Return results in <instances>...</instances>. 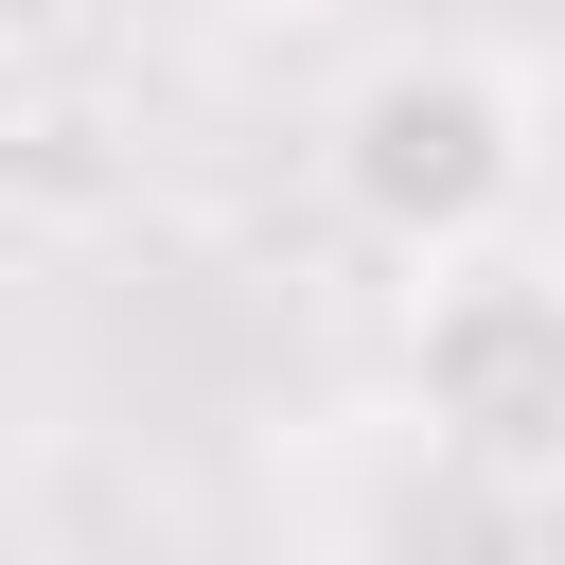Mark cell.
Returning <instances> with one entry per match:
<instances>
[{"label": "cell", "instance_id": "obj_3", "mask_svg": "<svg viewBox=\"0 0 565 565\" xmlns=\"http://www.w3.org/2000/svg\"><path fill=\"white\" fill-rule=\"evenodd\" d=\"M300 565H565V530H547V494H512V477H477V459H424L388 512L318 530Z\"/></svg>", "mask_w": 565, "mask_h": 565}, {"label": "cell", "instance_id": "obj_4", "mask_svg": "<svg viewBox=\"0 0 565 565\" xmlns=\"http://www.w3.org/2000/svg\"><path fill=\"white\" fill-rule=\"evenodd\" d=\"M18 106H35V35H18V0H0V141H18Z\"/></svg>", "mask_w": 565, "mask_h": 565}, {"label": "cell", "instance_id": "obj_1", "mask_svg": "<svg viewBox=\"0 0 565 565\" xmlns=\"http://www.w3.org/2000/svg\"><path fill=\"white\" fill-rule=\"evenodd\" d=\"M318 177H335V212H353L388 265H459V247H512V212H530L547 141H530V88H512V53L406 35V53H371V71L335 88V124H318Z\"/></svg>", "mask_w": 565, "mask_h": 565}, {"label": "cell", "instance_id": "obj_2", "mask_svg": "<svg viewBox=\"0 0 565 565\" xmlns=\"http://www.w3.org/2000/svg\"><path fill=\"white\" fill-rule=\"evenodd\" d=\"M406 406H424V459L565 494V265H530V247L424 265V300H406Z\"/></svg>", "mask_w": 565, "mask_h": 565}]
</instances>
